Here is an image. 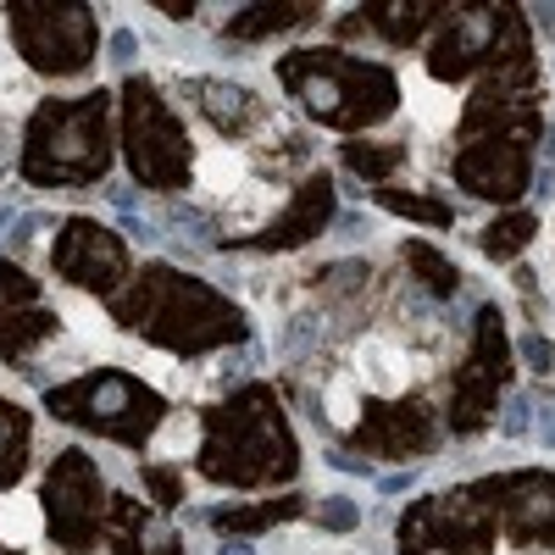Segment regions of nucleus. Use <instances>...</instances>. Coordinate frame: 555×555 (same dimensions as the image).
<instances>
[{"label": "nucleus", "instance_id": "27", "mask_svg": "<svg viewBox=\"0 0 555 555\" xmlns=\"http://www.w3.org/2000/svg\"><path fill=\"white\" fill-rule=\"evenodd\" d=\"M378 206L389 217H405V222H423V228H450L455 222V206L439 201V195H411V190H378Z\"/></svg>", "mask_w": 555, "mask_h": 555}, {"label": "nucleus", "instance_id": "9", "mask_svg": "<svg viewBox=\"0 0 555 555\" xmlns=\"http://www.w3.org/2000/svg\"><path fill=\"white\" fill-rule=\"evenodd\" d=\"M44 505V528L67 555H89L106 539V517H112V489L101 478V467L89 461V450H62L44 473L39 489Z\"/></svg>", "mask_w": 555, "mask_h": 555}, {"label": "nucleus", "instance_id": "12", "mask_svg": "<svg viewBox=\"0 0 555 555\" xmlns=\"http://www.w3.org/2000/svg\"><path fill=\"white\" fill-rule=\"evenodd\" d=\"M51 267H56V278H67L73 289H89V295H112L133 272L128 245L106 222H89V217H62V234L51 245Z\"/></svg>", "mask_w": 555, "mask_h": 555}, {"label": "nucleus", "instance_id": "33", "mask_svg": "<svg viewBox=\"0 0 555 555\" xmlns=\"http://www.w3.org/2000/svg\"><path fill=\"white\" fill-rule=\"evenodd\" d=\"M533 17H539V23H544V28L555 34V7H533Z\"/></svg>", "mask_w": 555, "mask_h": 555}, {"label": "nucleus", "instance_id": "7", "mask_svg": "<svg viewBox=\"0 0 555 555\" xmlns=\"http://www.w3.org/2000/svg\"><path fill=\"white\" fill-rule=\"evenodd\" d=\"M7 28L17 56L44 78H78L101 51V23L78 0H12Z\"/></svg>", "mask_w": 555, "mask_h": 555}, {"label": "nucleus", "instance_id": "22", "mask_svg": "<svg viewBox=\"0 0 555 555\" xmlns=\"http://www.w3.org/2000/svg\"><path fill=\"white\" fill-rule=\"evenodd\" d=\"M317 17V7H245L222 23L228 39H240V44H256L267 34H289V28H306Z\"/></svg>", "mask_w": 555, "mask_h": 555}, {"label": "nucleus", "instance_id": "20", "mask_svg": "<svg viewBox=\"0 0 555 555\" xmlns=\"http://www.w3.org/2000/svg\"><path fill=\"white\" fill-rule=\"evenodd\" d=\"M190 101H195V106L206 112V122L222 128V133H245V128L261 117L256 89L228 83V78H195V83H190Z\"/></svg>", "mask_w": 555, "mask_h": 555}, {"label": "nucleus", "instance_id": "30", "mask_svg": "<svg viewBox=\"0 0 555 555\" xmlns=\"http://www.w3.org/2000/svg\"><path fill=\"white\" fill-rule=\"evenodd\" d=\"M522 356H528L533 373H550V366H555V350H550L544 334H528V339H522Z\"/></svg>", "mask_w": 555, "mask_h": 555}, {"label": "nucleus", "instance_id": "5", "mask_svg": "<svg viewBox=\"0 0 555 555\" xmlns=\"http://www.w3.org/2000/svg\"><path fill=\"white\" fill-rule=\"evenodd\" d=\"M44 411L67 428L106 434L128 450H139L167 423V400L151 384H139L133 373H122V366H95V373H83L73 384L44 389Z\"/></svg>", "mask_w": 555, "mask_h": 555}, {"label": "nucleus", "instance_id": "2", "mask_svg": "<svg viewBox=\"0 0 555 555\" xmlns=\"http://www.w3.org/2000/svg\"><path fill=\"white\" fill-rule=\"evenodd\" d=\"M201 473L222 489H267L300 473V444L278 395L267 384H245L201 411Z\"/></svg>", "mask_w": 555, "mask_h": 555}, {"label": "nucleus", "instance_id": "18", "mask_svg": "<svg viewBox=\"0 0 555 555\" xmlns=\"http://www.w3.org/2000/svg\"><path fill=\"white\" fill-rule=\"evenodd\" d=\"M106 533H112V555H183L178 528L156 512V505L133 500V494H112Z\"/></svg>", "mask_w": 555, "mask_h": 555}, {"label": "nucleus", "instance_id": "15", "mask_svg": "<svg viewBox=\"0 0 555 555\" xmlns=\"http://www.w3.org/2000/svg\"><path fill=\"white\" fill-rule=\"evenodd\" d=\"M439 439V416L428 400H361V416H356V444L366 455H389V461H416L428 455Z\"/></svg>", "mask_w": 555, "mask_h": 555}, {"label": "nucleus", "instance_id": "28", "mask_svg": "<svg viewBox=\"0 0 555 555\" xmlns=\"http://www.w3.org/2000/svg\"><path fill=\"white\" fill-rule=\"evenodd\" d=\"M145 489H151L156 505H178V500H183V473H178V467H162V461H151V467H145Z\"/></svg>", "mask_w": 555, "mask_h": 555}, {"label": "nucleus", "instance_id": "29", "mask_svg": "<svg viewBox=\"0 0 555 555\" xmlns=\"http://www.w3.org/2000/svg\"><path fill=\"white\" fill-rule=\"evenodd\" d=\"M311 517L328 528V533H350L356 522H361V512H356V500H322V505H311Z\"/></svg>", "mask_w": 555, "mask_h": 555}, {"label": "nucleus", "instance_id": "4", "mask_svg": "<svg viewBox=\"0 0 555 555\" xmlns=\"http://www.w3.org/2000/svg\"><path fill=\"white\" fill-rule=\"evenodd\" d=\"M278 83L306 106L311 122H328V128H373L384 117L400 112V78L384 62H366L350 51H289L278 62Z\"/></svg>", "mask_w": 555, "mask_h": 555}, {"label": "nucleus", "instance_id": "6", "mask_svg": "<svg viewBox=\"0 0 555 555\" xmlns=\"http://www.w3.org/2000/svg\"><path fill=\"white\" fill-rule=\"evenodd\" d=\"M122 156L133 183H145V190H183L195 172V145L183 133V117L151 78L122 83Z\"/></svg>", "mask_w": 555, "mask_h": 555}, {"label": "nucleus", "instance_id": "25", "mask_svg": "<svg viewBox=\"0 0 555 555\" xmlns=\"http://www.w3.org/2000/svg\"><path fill=\"white\" fill-rule=\"evenodd\" d=\"M405 261H411V278H416V284H423L434 300H450V295L461 289V272H455V261H450V256H439L434 245L411 240V245H405Z\"/></svg>", "mask_w": 555, "mask_h": 555}, {"label": "nucleus", "instance_id": "32", "mask_svg": "<svg viewBox=\"0 0 555 555\" xmlns=\"http://www.w3.org/2000/svg\"><path fill=\"white\" fill-rule=\"evenodd\" d=\"M133 51H139V39L122 28V34H117V62H133Z\"/></svg>", "mask_w": 555, "mask_h": 555}, {"label": "nucleus", "instance_id": "26", "mask_svg": "<svg viewBox=\"0 0 555 555\" xmlns=\"http://www.w3.org/2000/svg\"><path fill=\"white\" fill-rule=\"evenodd\" d=\"M339 162H345L356 178H366V183H384V178L405 162V145H400V139H384V145H373V139H350V145L339 151Z\"/></svg>", "mask_w": 555, "mask_h": 555}, {"label": "nucleus", "instance_id": "23", "mask_svg": "<svg viewBox=\"0 0 555 555\" xmlns=\"http://www.w3.org/2000/svg\"><path fill=\"white\" fill-rule=\"evenodd\" d=\"M28 444H34V416L12 400H0V494L28 473Z\"/></svg>", "mask_w": 555, "mask_h": 555}, {"label": "nucleus", "instance_id": "34", "mask_svg": "<svg viewBox=\"0 0 555 555\" xmlns=\"http://www.w3.org/2000/svg\"><path fill=\"white\" fill-rule=\"evenodd\" d=\"M0 555H17V550H7V544H0Z\"/></svg>", "mask_w": 555, "mask_h": 555}, {"label": "nucleus", "instance_id": "1", "mask_svg": "<svg viewBox=\"0 0 555 555\" xmlns=\"http://www.w3.org/2000/svg\"><path fill=\"white\" fill-rule=\"evenodd\" d=\"M112 317L122 328H133L145 345L172 350V356H206V350L250 339V322L234 300L222 289H211L206 278L178 272L167 261L139 267L133 284L112 300Z\"/></svg>", "mask_w": 555, "mask_h": 555}, {"label": "nucleus", "instance_id": "10", "mask_svg": "<svg viewBox=\"0 0 555 555\" xmlns=\"http://www.w3.org/2000/svg\"><path fill=\"white\" fill-rule=\"evenodd\" d=\"M512 378V345H505V322L494 306H478L473 317V339H467V361L455 373V389H450V405H444V428L473 439L489 428V416L500 405V389Z\"/></svg>", "mask_w": 555, "mask_h": 555}, {"label": "nucleus", "instance_id": "21", "mask_svg": "<svg viewBox=\"0 0 555 555\" xmlns=\"http://www.w3.org/2000/svg\"><path fill=\"white\" fill-rule=\"evenodd\" d=\"M306 517V500L300 494H278V500H256V505H217V512L206 517L217 533H234V539H256L267 528H284Z\"/></svg>", "mask_w": 555, "mask_h": 555}, {"label": "nucleus", "instance_id": "3", "mask_svg": "<svg viewBox=\"0 0 555 555\" xmlns=\"http://www.w3.org/2000/svg\"><path fill=\"white\" fill-rule=\"evenodd\" d=\"M112 172V89L39 101L23 133V178L34 190H78Z\"/></svg>", "mask_w": 555, "mask_h": 555}, {"label": "nucleus", "instance_id": "19", "mask_svg": "<svg viewBox=\"0 0 555 555\" xmlns=\"http://www.w3.org/2000/svg\"><path fill=\"white\" fill-rule=\"evenodd\" d=\"M439 23V7H416V0H378V7H361V12H350L345 23H339V34H361V28H373L384 44H411L423 28H434Z\"/></svg>", "mask_w": 555, "mask_h": 555}, {"label": "nucleus", "instance_id": "24", "mask_svg": "<svg viewBox=\"0 0 555 555\" xmlns=\"http://www.w3.org/2000/svg\"><path fill=\"white\" fill-rule=\"evenodd\" d=\"M533 234H539V217L533 211H505L500 222H489L483 234H478V250L489 261H512L522 245H533Z\"/></svg>", "mask_w": 555, "mask_h": 555}, {"label": "nucleus", "instance_id": "8", "mask_svg": "<svg viewBox=\"0 0 555 555\" xmlns=\"http://www.w3.org/2000/svg\"><path fill=\"white\" fill-rule=\"evenodd\" d=\"M494 512L478 483H455L444 494H423L400 517V555H494Z\"/></svg>", "mask_w": 555, "mask_h": 555}, {"label": "nucleus", "instance_id": "14", "mask_svg": "<svg viewBox=\"0 0 555 555\" xmlns=\"http://www.w3.org/2000/svg\"><path fill=\"white\" fill-rule=\"evenodd\" d=\"M500 23H505V7H444L434 51H428V73L439 83H461L478 67H489L500 44Z\"/></svg>", "mask_w": 555, "mask_h": 555}, {"label": "nucleus", "instance_id": "16", "mask_svg": "<svg viewBox=\"0 0 555 555\" xmlns=\"http://www.w3.org/2000/svg\"><path fill=\"white\" fill-rule=\"evenodd\" d=\"M51 334H56L51 300L39 295V284L17 261L0 256V361L23 366L34 356V345H44Z\"/></svg>", "mask_w": 555, "mask_h": 555}, {"label": "nucleus", "instance_id": "11", "mask_svg": "<svg viewBox=\"0 0 555 555\" xmlns=\"http://www.w3.org/2000/svg\"><path fill=\"white\" fill-rule=\"evenodd\" d=\"M533 151L539 139L533 133H483V139H461L455 145V183L478 201H494V206H512L528 195L533 183Z\"/></svg>", "mask_w": 555, "mask_h": 555}, {"label": "nucleus", "instance_id": "17", "mask_svg": "<svg viewBox=\"0 0 555 555\" xmlns=\"http://www.w3.org/2000/svg\"><path fill=\"white\" fill-rule=\"evenodd\" d=\"M328 222H334V178L311 172L300 190L289 195V206L278 211L261 234H250V245L256 250H295V245H311Z\"/></svg>", "mask_w": 555, "mask_h": 555}, {"label": "nucleus", "instance_id": "31", "mask_svg": "<svg viewBox=\"0 0 555 555\" xmlns=\"http://www.w3.org/2000/svg\"><path fill=\"white\" fill-rule=\"evenodd\" d=\"M328 461H334L339 473H366V461H361V455H339V450H328Z\"/></svg>", "mask_w": 555, "mask_h": 555}, {"label": "nucleus", "instance_id": "13", "mask_svg": "<svg viewBox=\"0 0 555 555\" xmlns=\"http://www.w3.org/2000/svg\"><path fill=\"white\" fill-rule=\"evenodd\" d=\"M478 489L500 533H512L528 550H555V473H533V467L494 473V478H478Z\"/></svg>", "mask_w": 555, "mask_h": 555}]
</instances>
